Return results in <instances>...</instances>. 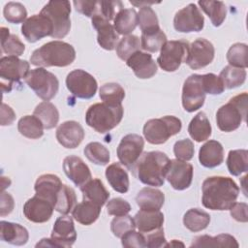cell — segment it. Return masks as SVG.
<instances>
[{"instance_id":"cell-30","label":"cell","mask_w":248,"mask_h":248,"mask_svg":"<svg viewBox=\"0 0 248 248\" xmlns=\"http://www.w3.org/2000/svg\"><path fill=\"white\" fill-rule=\"evenodd\" d=\"M106 177L114 191L124 194L129 190V176L121 163L109 165L106 169Z\"/></svg>"},{"instance_id":"cell-45","label":"cell","mask_w":248,"mask_h":248,"mask_svg":"<svg viewBox=\"0 0 248 248\" xmlns=\"http://www.w3.org/2000/svg\"><path fill=\"white\" fill-rule=\"evenodd\" d=\"M83 152L86 158L95 165L105 166L110 160L108 149L98 141L89 142L84 147Z\"/></svg>"},{"instance_id":"cell-26","label":"cell","mask_w":248,"mask_h":248,"mask_svg":"<svg viewBox=\"0 0 248 248\" xmlns=\"http://www.w3.org/2000/svg\"><path fill=\"white\" fill-rule=\"evenodd\" d=\"M0 228V238L7 243L20 246L28 241V231L17 223L1 221Z\"/></svg>"},{"instance_id":"cell-6","label":"cell","mask_w":248,"mask_h":248,"mask_svg":"<svg viewBox=\"0 0 248 248\" xmlns=\"http://www.w3.org/2000/svg\"><path fill=\"white\" fill-rule=\"evenodd\" d=\"M182 128L181 120L173 115L148 120L143 126V136L151 144H163Z\"/></svg>"},{"instance_id":"cell-41","label":"cell","mask_w":248,"mask_h":248,"mask_svg":"<svg viewBox=\"0 0 248 248\" xmlns=\"http://www.w3.org/2000/svg\"><path fill=\"white\" fill-rule=\"evenodd\" d=\"M77 204V196L75 190L63 184L58 195L56 198V202L54 204V210L61 214H68L70 213Z\"/></svg>"},{"instance_id":"cell-60","label":"cell","mask_w":248,"mask_h":248,"mask_svg":"<svg viewBox=\"0 0 248 248\" xmlns=\"http://www.w3.org/2000/svg\"><path fill=\"white\" fill-rule=\"evenodd\" d=\"M16 119V113L14 111V109L2 103L1 106V125L2 126H7V125H11Z\"/></svg>"},{"instance_id":"cell-31","label":"cell","mask_w":248,"mask_h":248,"mask_svg":"<svg viewBox=\"0 0 248 248\" xmlns=\"http://www.w3.org/2000/svg\"><path fill=\"white\" fill-rule=\"evenodd\" d=\"M101 209V206L89 201L83 200L81 202L76 204V206L72 210V215L74 219L79 224L89 226L99 218Z\"/></svg>"},{"instance_id":"cell-7","label":"cell","mask_w":248,"mask_h":248,"mask_svg":"<svg viewBox=\"0 0 248 248\" xmlns=\"http://www.w3.org/2000/svg\"><path fill=\"white\" fill-rule=\"evenodd\" d=\"M24 79L26 84L44 101L51 100L59 89L56 76L43 67L29 71Z\"/></svg>"},{"instance_id":"cell-19","label":"cell","mask_w":248,"mask_h":248,"mask_svg":"<svg viewBox=\"0 0 248 248\" xmlns=\"http://www.w3.org/2000/svg\"><path fill=\"white\" fill-rule=\"evenodd\" d=\"M54 206L46 199L35 195L23 205V214L27 220L33 223H45L53 213Z\"/></svg>"},{"instance_id":"cell-1","label":"cell","mask_w":248,"mask_h":248,"mask_svg":"<svg viewBox=\"0 0 248 248\" xmlns=\"http://www.w3.org/2000/svg\"><path fill=\"white\" fill-rule=\"evenodd\" d=\"M202 202L204 207L211 210H229L235 202L239 187L231 177L210 176L202 186Z\"/></svg>"},{"instance_id":"cell-53","label":"cell","mask_w":248,"mask_h":248,"mask_svg":"<svg viewBox=\"0 0 248 248\" xmlns=\"http://www.w3.org/2000/svg\"><path fill=\"white\" fill-rule=\"evenodd\" d=\"M202 81L205 93L211 95H218L223 93V91L225 90V87L220 78L212 73L202 75Z\"/></svg>"},{"instance_id":"cell-24","label":"cell","mask_w":248,"mask_h":248,"mask_svg":"<svg viewBox=\"0 0 248 248\" xmlns=\"http://www.w3.org/2000/svg\"><path fill=\"white\" fill-rule=\"evenodd\" d=\"M62 185V181L57 175L47 173L38 177L35 182L34 189L36 195L47 200L54 206L57 195Z\"/></svg>"},{"instance_id":"cell-29","label":"cell","mask_w":248,"mask_h":248,"mask_svg":"<svg viewBox=\"0 0 248 248\" xmlns=\"http://www.w3.org/2000/svg\"><path fill=\"white\" fill-rule=\"evenodd\" d=\"M136 202L140 209L160 210L165 202V195L158 189L144 187L138 193Z\"/></svg>"},{"instance_id":"cell-40","label":"cell","mask_w":248,"mask_h":248,"mask_svg":"<svg viewBox=\"0 0 248 248\" xmlns=\"http://www.w3.org/2000/svg\"><path fill=\"white\" fill-rule=\"evenodd\" d=\"M198 4L208 16L211 23L215 27H218L223 23L227 16V8L222 1H199Z\"/></svg>"},{"instance_id":"cell-52","label":"cell","mask_w":248,"mask_h":248,"mask_svg":"<svg viewBox=\"0 0 248 248\" xmlns=\"http://www.w3.org/2000/svg\"><path fill=\"white\" fill-rule=\"evenodd\" d=\"M194 143L189 139L177 140L173 145V153L178 160L190 161L194 156Z\"/></svg>"},{"instance_id":"cell-11","label":"cell","mask_w":248,"mask_h":248,"mask_svg":"<svg viewBox=\"0 0 248 248\" xmlns=\"http://www.w3.org/2000/svg\"><path fill=\"white\" fill-rule=\"evenodd\" d=\"M29 63L16 56H3L0 59V78L3 92H10L14 83L25 78L29 72Z\"/></svg>"},{"instance_id":"cell-23","label":"cell","mask_w":248,"mask_h":248,"mask_svg":"<svg viewBox=\"0 0 248 248\" xmlns=\"http://www.w3.org/2000/svg\"><path fill=\"white\" fill-rule=\"evenodd\" d=\"M91 22L97 31V42L100 46L106 50L114 49L119 38L113 25L108 20L97 16L91 17Z\"/></svg>"},{"instance_id":"cell-37","label":"cell","mask_w":248,"mask_h":248,"mask_svg":"<svg viewBox=\"0 0 248 248\" xmlns=\"http://www.w3.org/2000/svg\"><path fill=\"white\" fill-rule=\"evenodd\" d=\"M44 129L42 122L35 115H25L17 123V130L20 135L32 140L43 137Z\"/></svg>"},{"instance_id":"cell-22","label":"cell","mask_w":248,"mask_h":248,"mask_svg":"<svg viewBox=\"0 0 248 248\" xmlns=\"http://www.w3.org/2000/svg\"><path fill=\"white\" fill-rule=\"evenodd\" d=\"M126 63L136 77L141 79L150 78L157 73V64L151 54L147 52L139 50L131 55Z\"/></svg>"},{"instance_id":"cell-49","label":"cell","mask_w":248,"mask_h":248,"mask_svg":"<svg viewBox=\"0 0 248 248\" xmlns=\"http://www.w3.org/2000/svg\"><path fill=\"white\" fill-rule=\"evenodd\" d=\"M3 15L8 22L17 24L26 20L27 11L19 2H9L4 7Z\"/></svg>"},{"instance_id":"cell-8","label":"cell","mask_w":248,"mask_h":248,"mask_svg":"<svg viewBox=\"0 0 248 248\" xmlns=\"http://www.w3.org/2000/svg\"><path fill=\"white\" fill-rule=\"evenodd\" d=\"M53 24L52 38H64L71 28V4L69 1H49L41 11Z\"/></svg>"},{"instance_id":"cell-13","label":"cell","mask_w":248,"mask_h":248,"mask_svg":"<svg viewBox=\"0 0 248 248\" xmlns=\"http://www.w3.org/2000/svg\"><path fill=\"white\" fill-rule=\"evenodd\" d=\"M202 75H191L184 81L182 88V106L188 112H193L201 108L205 100Z\"/></svg>"},{"instance_id":"cell-43","label":"cell","mask_w":248,"mask_h":248,"mask_svg":"<svg viewBox=\"0 0 248 248\" xmlns=\"http://www.w3.org/2000/svg\"><path fill=\"white\" fill-rule=\"evenodd\" d=\"M99 96L104 103L112 106H118L121 105L125 98V91L120 84L115 82H108L101 86Z\"/></svg>"},{"instance_id":"cell-62","label":"cell","mask_w":248,"mask_h":248,"mask_svg":"<svg viewBox=\"0 0 248 248\" xmlns=\"http://www.w3.org/2000/svg\"><path fill=\"white\" fill-rule=\"evenodd\" d=\"M11 185V180L9 179V177H2V179H1V188H2V191H4V189L6 188V187H9Z\"/></svg>"},{"instance_id":"cell-61","label":"cell","mask_w":248,"mask_h":248,"mask_svg":"<svg viewBox=\"0 0 248 248\" xmlns=\"http://www.w3.org/2000/svg\"><path fill=\"white\" fill-rule=\"evenodd\" d=\"M178 246H181V247H184V243L176 240V239H173L171 240L170 242L169 243H166L164 247H178Z\"/></svg>"},{"instance_id":"cell-2","label":"cell","mask_w":248,"mask_h":248,"mask_svg":"<svg viewBox=\"0 0 248 248\" xmlns=\"http://www.w3.org/2000/svg\"><path fill=\"white\" fill-rule=\"evenodd\" d=\"M169 163L170 159L164 152L149 151L141 154L131 170L143 184L160 187L165 182Z\"/></svg>"},{"instance_id":"cell-9","label":"cell","mask_w":248,"mask_h":248,"mask_svg":"<svg viewBox=\"0 0 248 248\" xmlns=\"http://www.w3.org/2000/svg\"><path fill=\"white\" fill-rule=\"evenodd\" d=\"M77 239L73 218L66 215L58 217L53 225L50 238H43L36 247H71Z\"/></svg>"},{"instance_id":"cell-3","label":"cell","mask_w":248,"mask_h":248,"mask_svg":"<svg viewBox=\"0 0 248 248\" xmlns=\"http://www.w3.org/2000/svg\"><path fill=\"white\" fill-rule=\"evenodd\" d=\"M76 59L74 46L66 42L51 41L35 49L30 56V62L40 67H66Z\"/></svg>"},{"instance_id":"cell-42","label":"cell","mask_w":248,"mask_h":248,"mask_svg":"<svg viewBox=\"0 0 248 248\" xmlns=\"http://www.w3.org/2000/svg\"><path fill=\"white\" fill-rule=\"evenodd\" d=\"M246 75L245 69L228 65L221 71L219 78L222 80L225 88L232 89L242 85L245 82Z\"/></svg>"},{"instance_id":"cell-25","label":"cell","mask_w":248,"mask_h":248,"mask_svg":"<svg viewBox=\"0 0 248 248\" xmlns=\"http://www.w3.org/2000/svg\"><path fill=\"white\" fill-rule=\"evenodd\" d=\"M199 161L204 168L212 169L220 166L224 161V148L214 140L206 141L199 151Z\"/></svg>"},{"instance_id":"cell-50","label":"cell","mask_w":248,"mask_h":248,"mask_svg":"<svg viewBox=\"0 0 248 248\" xmlns=\"http://www.w3.org/2000/svg\"><path fill=\"white\" fill-rule=\"evenodd\" d=\"M136 224L134 218H132L130 215H122V216H116L112 219L110 223V230L112 233L116 236L121 238L124 233L131 230H135Z\"/></svg>"},{"instance_id":"cell-54","label":"cell","mask_w":248,"mask_h":248,"mask_svg":"<svg viewBox=\"0 0 248 248\" xmlns=\"http://www.w3.org/2000/svg\"><path fill=\"white\" fill-rule=\"evenodd\" d=\"M121 243L123 247H127V248L146 247L145 237L143 233L140 232H136L135 230H131L126 233H124L121 237Z\"/></svg>"},{"instance_id":"cell-4","label":"cell","mask_w":248,"mask_h":248,"mask_svg":"<svg viewBox=\"0 0 248 248\" xmlns=\"http://www.w3.org/2000/svg\"><path fill=\"white\" fill-rule=\"evenodd\" d=\"M123 112L122 105L112 106L104 102L97 103L88 108L85 113V122L96 132L105 134L120 123Z\"/></svg>"},{"instance_id":"cell-55","label":"cell","mask_w":248,"mask_h":248,"mask_svg":"<svg viewBox=\"0 0 248 248\" xmlns=\"http://www.w3.org/2000/svg\"><path fill=\"white\" fill-rule=\"evenodd\" d=\"M107 211L108 215L122 216L131 211V205L127 201L121 198H114L107 202Z\"/></svg>"},{"instance_id":"cell-56","label":"cell","mask_w":248,"mask_h":248,"mask_svg":"<svg viewBox=\"0 0 248 248\" xmlns=\"http://www.w3.org/2000/svg\"><path fill=\"white\" fill-rule=\"evenodd\" d=\"M76 10L86 16L87 17H92L97 15L99 11V1H88V0H76L73 2Z\"/></svg>"},{"instance_id":"cell-14","label":"cell","mask_w":248,"mask_h":248,"mask_svg":"<svg viewBox=\"0 0 248 248\" xmlns=\"http://www.w3.org/2000/svg\"><path fill=\"white\" fill-rule=\"evenodd\" d=\"M204 26V17L196 4L191 3L179 10L173 18V27L181 33L200 32Z\"/></svg>"},{"instance_id":"cell-5","label":"cell","mask_w":248,"mask_h":248,"mask_svg":"<svg viewBox=\"0 0 248 248\" xmlns=\"http://www.w3.org/2000/svg\"><path fill=\"white\" fill-rule=\"evenodd\" d=\"M248 95L246 92L232 97L216 112L218 128L223 132L236 130L242 121H246Z\"/></svg>"},{"instance_id":"cell-17","label":"cell","mask_w":248,"mask_h":248,"mask_svg":"<svg viewBox=\"0 0 248 248\" xmlns=\"http://www.w3.org/2000/svg\"><path fill=\"white\" fill-rule=\"evenodd\" d=\"M193 166L178 159L170 160L166 171V178L170 186L178 191L190 187L193 179Z\"/></svg>"},{"instance_id":"cell-36","label":"cell","mask_w":248,"mask_h":248,"mask_svg":"<svg viewBox=\"0 0 248 248\" xmlns=\"http://www.w3.org/2000/svg\"><path fill=\"white\" fill-rule=\"evenodd\" d=\"M209 223L210 215L200 208H191L183 216L184 226L193 232L204 230Z\"/></svg>"},{"instance_id":"cell-35","label":"cell","mask_w":248,"mask_h":248,"mask_svg":"<svg viewBox=\"0 0 248 248\" xmlns=\"http://www.w3.org/2000/svg\"><path fill=\"white\" fill-rule=\"evenodd\" d=\"M33 115L40 119L44 128L46 130L54 128L59 121L58 109L52 103L48 101L40 103L35 108Z\"/></svg>"},{"instance_id":"cell-39","label":"cell","mask_w":248,"mask_h":248,"mask_svg":"<svg viewBox=\"0 0 248 248\" xmlns=\"http://www.w3.org/2000/svg\"><path fill=\"white\" fill-rule=\"evenodd\" d=\"M229 172L233 176H238L248 170V151L246 149L231 150L227 158Z\"/></svg>"},{"instance_id":"cell-48","label":"cell","mask_w":248,"mask_h":248,"mask_svg":"<svg viewBox=\"0 0 248 248\" xmlns=\"http://www.w3.org/2000/svg\"><path fill=\"white\" fill-rule=\"evenodd\" d=\"M166 42L167 36L161 29L150 33L141 34L140 38L141 48L148 52H157L162 48Z\"/></svg>"},{"instance_id":"cell-16","label":"cell","mask_w":248,"mask_h":248,"mask_svg":"<svg viewBox=\"0 0 248 248\" xmlns=\"http://www.w3.org/2000/svg\"><path fill=\"white\" fill-rule=\"evenodd\" d=\"M144 147L142 137L138 134H128L124 136L117 147V157L122 165L132 169L140 157Z\"/></svg>"},{"instance_id":"cell-33","label":"cell","mask_w":248,"mask_h":248,"mask_svg":"<svg viewBox=\"0 0 248 248\" xmlns=\"http://www.w3.org/2000/svg\"><path fill=\"white\" fill-rule=\"evenodd\" d=\"M138 25V14L135 9H122L113 19V27L117 34L130 35Z\"/></svg>"},{"instance_id":"cell-34","label":"cell","mask_w":248,"mask_h":248,"mask_svg":"<svg viewBox=\"0 0 248 248\" xmlns=\"http://www.w3.org/2000/svg\"><path fill=\"white\" fill-rule=\"evenodd\" d=\"M191 247H238L236 239L228 233H221L216 236H209L207 234L196 236Z\"/></svg>"},{"instance_id":"cell-15","label":"cell","mask_w":248,"mask_h":248,"mask_svg":"<svg viewBox=\"0 0 248 248\" xmlns=\"http://www.w3.org/2000/svg\"><path fill=\"white\" fill-rule=\"evenodd\" d=\"M214 54L213 45L204 38H199L189 45L185 63L191 69L199 70L209 65L214 59Z\"/></svg>"},{"instance_id":"cell-18","label":"cell","mask_w":248,"mask_h":248,"mask_svg":"<svg viewBox=\"0 0 248 248\" xmlns=\"http://www.w3.org/2000/svg\"><path fill=\"white\" fill-rule=\"evenodd\" d=\"M21 33L29 43H35L46 36H52L53 24L43 14L28 17L21 26Z\"/></svg>"},{"instance_id":"cell-21","label":"cell","mask_w":248,"mask_h":248,"mask_svg":"<svg viewBox=\"0 0 248 248\" xmlns=\"http://www.w3.org/2000/svg\"><path fill=\"white\" fill-rule=\"evenodd\" d=\"M63 170L65 174L79 188L92 178L88 166L81 158L75 155L67 156L64 159Z\"/></svg>"},{"instance_id":"cell-32","label":"cell","mask_w":248,"mask_h":248,"mask_svg":"<svg viewBox=\"0 0 248 248\" xmlns=\"http://www.w3.org/2000/svg\"><path fill=\"white\" fill-rule=\"evenodd\" d=\"M211 125L203 111H200L194 116L188 126L190 137L197 142H202L209 139L211 136Z\"/></svg>"},{"instance_id":"cell-57","label":"cell","mask_w":248,"mask_h":248,"mask_svg":"<svg viewBox=\"0 0 248 248\" xmlns=\"http://www.w3.org/2000/svg\"><path fill=\"white\" fill-rule=\"evenodd\" d=\"M144 237H145L146 247H149V248L164 247L166 244V237L164 234L163 228L147 232L146 235H144Z\"/></svg>"},{"instance_id":"cell-51","label":"cell","mask_w":248,"mask_h":248,"mask_svg":"<svg viewBox=\"0 0 248 248\" xmlns=\"http://www.w3.org/2000/svg\"><path fill=\"white\" fill-rule=\"evenodd\" d=\"M123 9V4L121 1H99V11L97 16H101L108 21L113 20L115 16L119 11ZM93 17V16H92Z\"/></svg>"},{"instance_id":"cell-58","label":"cell","mask_w":248,"mask_h":248,"mask_svg":"<svg viewBox=\"0 0 248 248\" xmlns=\"http://www.w3.org/2000/svg\"><path fill=\"white\" fill-rule=\"evenodd\" d=\"M230 213L231 216L242 223H246L248 221V215H247V210H248V205L245 202H234L231 207H230Z\"/></svg>"},{"instance_id":"cell-59","label":"cell","mask_w":248,"mask_h":248,"mask_svg":"<svg viewBox=\"0 0 248 248\" xmlns=\"http://www.w3.org/2000/svg\"><path fill=\"white\" fill-rule=\"evenodd\" d=\"M0 215L2 217L10 214L15 207L14 198L7 192L2 191L0 197Z\"/></svg>"},{"instance_id":"cell-47","label":"cell","mask_w":248,"mask_h":248,"mask_svg":"<svg viewBox=\"0 0 248 248\" xmlns=\"http://www.w3.org/2000/svg\"><path fill=\"white\" fill-rule=\"evenodd\" d=\"M248 46L243 43L233 44L227 52V60L231 66L236 68L245 69L248 66L247 63Z\"/></svg>"},{"instance_id":"cell-27","label":"cell","mask_w":248,"mask_h":248,"mask_svg":"<svg viewBox=\"0 0 248 248\" xmlns=\"http://www.w3.org/2000/svg\"><path fill=\"white\" fill-rule=\"evenodd\" d=\"M136 227L142 233H147L162 228L164 214L160 210L140 209L134 217Z\"/></svg>"},{"instance_id":"cell-28","label":"cell","mask_w":248,"mask_h":248,"mask_svg":"<svg viewBox=\"0 0 248 248\" xmlns=\"http://www.w3.org/2000/svg\"><path fill=\"white\" fill-rule=\"evenodd\" d=\"M80 191L83 200L89 201L101 207H103L109 198V192L99 178H91L80 187Z\"/></svg>"},{"instance_id":"cell-12","label":"cell","mask_w":248,"mask_h":248,"mask_svg":"<svg viewBox=\"0 0 248 248\" xmlns=\"http://www.w3.org/2000/svg\"><path fill=\"white\" fill-rule=\"evenodd\" d=\"M66 86L70 93L79 99H90L95 96L98 83L95 78L81 69L70 72L66 78Z\"/></svg>"},{"instance_id":"cell-46","label":"cell","mask_w":248,"mask_h":248,"mask_svg":"<svg viewBox=\"0 0 248 248\" xmlns=\"http://www.w3.org/2000/svg\"><path fill=\"white\" fill-rule=\"evenodd\" d=\"M140 47V39L138 36L127 35L118 42L116 46V54L121 60L127 61V59L135 52L139 51Z\"/></svg>"},{"instance_id":"cell-20","label":"cell","mask_w":248,"mask_h":248,"mask_svg":"<svg viewBox=\"0 0 248 248\" xmlns=\"http://www.w3.org/2000/svg\"><path fill=\"white\" fill-rule=\"evenodd\" d=\"M85 136L82 126L74 120L65 121L56 130V140L65 148H76L83 140Z\"/></svg>"},{"instance_id":"cell-10","label":"cell","mask_w":248,"mask_h":248,"mask_svg":"<svg viewBox=\"0 0 248 248\" xmlns=\"http://www.w3.org/2000/svg\"><path fill=\"white\" fill-rule=\"evenodd\" d=\"M189 43L184 40L167 41L161 48L157 63L166 72L176 71L181 63H185L188 55Z\"/></svg>"},{"instance_id":"cell-38","label":"cell","mask_w":248,"mask_h":248,"mask_svg":"<svg viewBox=\"0 0 248 248\" xmlns=\"http://www.w3.org/2000/svg\"><path fill=\"white\" fill-rule=\"evenodd\" d=\"M1 48L8 56H20L25 50L24 44L15 34H10L6 27H1Z\"/></svg>"},{"instance_id":"cell-44","label":"cell","mask_w":248,"mask_h":248,"mask_svg":"<svg viewBox=\"0 0 248 248\" xmlns=\"http://www.w3.org/2000/svg\"><path fill=\"white\" fill-rule=\"evenodd\" d=\"M138 24L141 34L157 31L160 28L156 13L149 6H142L138 13Z\"/></svg>"}]
</instances>
